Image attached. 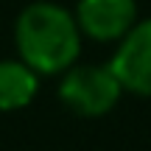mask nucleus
Masks as SVG:
<instances>
[{
    "label": "nucleus",
    "instance_id": "5",
    "mask_svg": "<svg viewBox=\"0 0 151 151\" xmlns=\"http://www.w3.org/2000/svg\"><path fill=\"white\" fill-rule=\"evenodd\" d=\"M39 73L31 70L22 59H3L0 62V112L25 109L37 98Z\"/></svg>",
    "mask_w": 151,
    "mask_h": 151
},
{
    "label": "nucleus",
    "instance_id": "2",
    "mask_svg": "<svg viewBox=\"0 0 151 151\" xmlns=\"http://www.w3.org/2000/svg\"><path fill=\"white\" fill-rule=\"evenodd\" d=\"M120 81L109 65H73L62 73L59 98L81 118H104L120 101Z\"/></svg>",
    "mask_w": 151,
    "mask_h": 151
},
{
    "label": "nucleus",
    "instance_id": "3",
    "mask_svg": "<svg viewBox=\"0 0 151 151\" xmlns=\"http://www.w3.org/2000/svg\"><path fill=\"white\" fill-rule=\"evenodd\" d=\"M118 42L109 70L120 81L123 92L151 98V17L137 20Z\"/></svg>",
    "mask_w": 151,
    "mask_h": 151
},
{
    "label": "nucleus",
    "instance_id": "1",
    "mask_svg": "<svg viewBox=\"0 0 151 151\" xmlns=\"http://www.w3.org/2000/svg\"><path fill=\"white\" fill-rule=\"evenodd\" d=\"M17 53L39 76H56L76 65L81 53V28L65 6L37 0L25 6L14 22Z\"/></svg>",
    "mask_w": 151,
    "mask_h": 151
},
{
    "label": "nucleus",
    "instance_id": "4",
    "mask_svg": "<svg viewBox=\"0 0 151 151\" xmlns=\"http://www.w3.org/2000/svg\"><path fill=\"white\" fill-rule=\"evenodd\" d=\"M76 22L81 37L95 42H118L137 22L134 0H78L76 3Z\"/></svg>",
    "mask_w": 151,
    "mask_h": 151
}]
</instances>
